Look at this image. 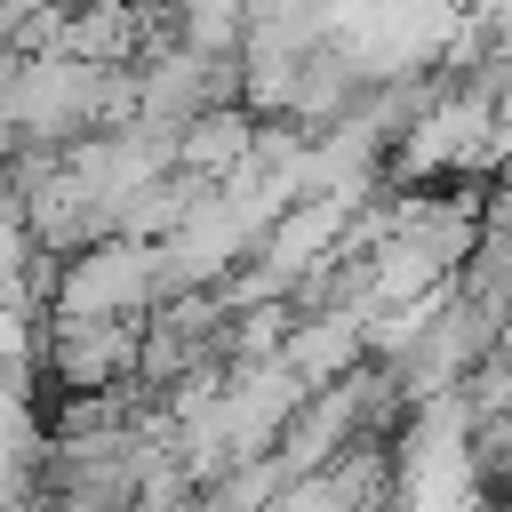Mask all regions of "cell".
I'll return each instance as SVG.
<instances>
[{
  "mask_svg": "<svg viewBox=\"0 0 512 512\" xmlns=\"http://www.w3.org/2000/svg\"><path fill=\"white\" fill-rule=\"evenodd\" d=\"M152 304H160V248L112 232V240H88V248L64 256L48 312H64V320H144Z\"/></svg>",
  "mask_w": 512,
  "mask_h": 512,
  "instance_id": "obj_1",
  "label": "cell"
},
{
  "mask_svg": "<svg viewBox=\"0 0 512 512\" xmlns=\"http://www.w3.org/2000/svg\"><path fill=\"white\" fill-rule=\"evenodd\" d=\"M48 456H56V424L40 416L32 384H0V512L40 496Z\"/></svg>",
  "mask_w": 512,
  "mask_h": 512,
  "instance_id": "obj_3",
  "label": "cell"
},
{
  "mask_svg": "<svg viewBox=\"0 0 512 512\" xmlns=\"http://www.w3.org/2000/svg\"><path fill=\"white\" fill-rule=\"evenodd\" d=\"M40 368L72 392H128L144 384V320H64L48 312V344H40Z\"/></svg>",
  "mask_w": 512,
  "mask_h": 512,
  "instance_id": "obj_2",
  "label": "cell"
},
{
  "mask_svg": "<svg viewBox=\"0 0 512 512\" xmlns=\"http://www.w3.org/2000/svg\"><path fill=\"white\" fill-rule=\"evenodd\" d=\"M40 240H32V216H24V192L0 176V280L8 272H24V256H32Z\"/></svg>",
  "mask_w": 512,
  "mask_h": 512,
  "instance_id": "obj_4",
  "label": "cell"
}]
</instances>
